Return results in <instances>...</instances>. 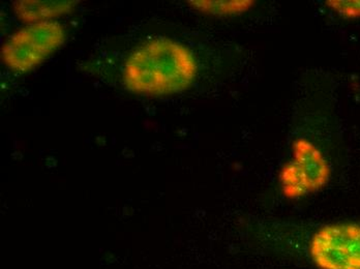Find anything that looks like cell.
I'll use <instances>...</instances> for the list:
<instances>
[{
    "label": "cell",
    "mask_w": 360,
    "mask_h": 269,
    "mask_svg": "<svg viewBox=\"0 0 360 269\" xmlns=\"http://www.w3.org/2000/svg\"><path fill=\"white\" fill-rule=\"evenodd\" d=\"M198 71V61L190 48L175 39L157 37L131 52L122 70V82L135 95L172 96L188 91Z\"/></svg>",
    "instance_id": "cell-1"
},
{
    "label": "cell",
    "mask_w": 360,
    "mask_h": 269,
    "mask_svg": "<svg viewBox=\"0 0 360 269\" xmlns=\"http://www.w3.org/2000/svg\"><path fill=\"white\" fill-rule=\"evenodd\" d=\"M65 41V27L59 22L28 24L4 43L2 60L15 73H28L55 53Z\"/></svg>",
    "instance_id": "cell-2"
},
{
    "label": "cell",
    "mask_w": 360,
    "mask_h": 269,
    "mask_svg": "<svg viewBox=\"0 0 360 269\" xmlns=\"http://www.w3.org/2000/svg\"><path fill=\"white\" fill-rule=\"evenodd\" d=\"M331 168L321 150L304 138L292 145V159L278 176L281 190L286 198L300 199L317 192L330 181Z\"/></svg>",
    "instance_id": "cell-3"
},
{
    "label": "cell",
    "mask_w": 360,
    "mask_h": 269,
    "mask_svg": "<svg viewBox=\"0 0 360 269\" xmlns=\"http://www.w3.org/2000/svg\"><path fill=\"white\" fill-rule=\"evenodd\" d=\"M309 256L319 269H360V224L322 227L311 237Z\"/></svg>",
    "instance_id": "cell-4"
},
{
    "label": "cell",
    "mask_w": 360,
    "mask_h": 269,
    "mask_svg": "<svg viewBox=\"0 0 360 269\" xmlns=\"http://www.w3.org/2000/svg\"><path fill=\"white\" fill-rule=\"evenodd\" d=\"M77 4L78 1L72 0H19L14 2L13 8L21 21L34 24L69 14Z\"/></svg>",
    "instance_id": "cell-5"
},
{
    "label": "cell",
    "mask_w": 360,
    "mask_h": 269,
    "mask_svg": "<svg viewBox=\"0 0 360 269\" xmlns=\"http://www.w3.org/2000/svg\"><path fill=\"white\" fill-rule=\"evenodd\" d=\"M188 4L199 12L214 16H232L243 14L254 6L251 0H232V1H207L196 0Z\"/></svg>",
    "instance_id": "cell-6"
},
{
    "label": "cell",
    "mask_w": 360,
    "mask_h": 269,
    "mask_svg": "<svg viewBox=\"0 0 360 269\" xmlns=\"http://www.w3.org/2000/svg\"><path fill=\"white\" fill-rule=\"evenodd\" d=\"M326 6L344 18H360V0H329Z\"/></svg>",
    "instance_id": "cell-7"
}]
</instances>
